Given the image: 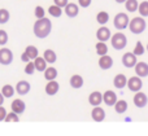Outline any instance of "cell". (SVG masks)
<instances>
[{
	"label": "cell",
	"instance_id": "obj_1",
	"mask_svg": "<svg viewBox=\"0 0 148 136\" xmlns=\"http://www.w3.org/2000/svg\"><path fill=\"white\" fill-rule=\"evenodd\" d=\"M33 31H34V35L39 39H44L51 34L52 31V23H51V20H48L47 17H43V18H38L34 23V27H33Z\"/></svg>",
	"mask_w": 148,
	"mask_h": 136
},
{
	"label": "cell",
	"instance_id": "obj_2",
	"mask_svg": "<svg viewBox=\"0 0 148 136\" xmlns=\"http://www.w3.org/2000/svg\"><path fill=\"white\" fill-rule=\"evenodd\" d=\"M147 27V23L144 21V17H134L133 20L129 22V29L133 34L135 35H139L142 34Z\"/></svg>",
	"mask_w": 148,
	"mask_h": 136
},
{
	"label": "cell",
	"instance_id": "obj_3",
	"mask_svg": "<svg viewBox=\"0 0 148 136\" xmlns=\"http://www.w3.org/2000/svg\"><path fill=\"white\" fill-rule=\"evenodd\" d=\"M110 43H112V47L117 51H121L126 47L127 44V38H126L125 34L122 33H116L114 35L110 36Z\"/></svg>",
	"mask_w": 148,
	"mask_h": 136
},
{
	"label": "cell",
	"instance_id": "obj_4",
	"mask_svg": "<svg viewBox=\"0 0 148 136\" xmlns=\"http://www.w3.org/2000/svg\"><path fill=\"white\" fill-rule=\"evenodd\" d=\"M129 16L126 13H117L113 20V23H114V27L117 30H125L129 26Z\"/></svg>",
	"mask_w": 148,
	"mask_h": 136
},
{
	"label": "cell",
	"instance_id": "obj_5",
	"mask_svg": "<svg viewBox=\"0 0 148 136\" xmlns=\"http://www.w3.org/2000/svg\"><path fill=\"white\" fill-rule=\"evenodd\" d=\"M13 62V52L9 48H0V64L7 66Z\"/></svg>",
	"mask_w": 148,
	"mask_h": 136
},
{
	"label": "cell",
	"instance_id": "obj_6",
	"mask_svg": "<svg viewBox=\"0 0 148 136\" xmlns=\"http://www.w3.org/2000/svg\"><path fill=\"white\" fill-rule=\"evenodd\" d=\"M136 54L134 53V52H126L125 54L122 56V65L125 67H127V69H130V67H134L136 65Z\"/></svg>",
	"mask_w": 148,
	"mask_h": 136
},
{
	"label": "cell",
	"instance_id": "obj_7",
	"mask_svg": "<svg viewBox=\"0 0 148 136\" xmlns=\"http://www.w3.org/2000/svg\"><path fill=\"white\" fill-rule=\"evenodd\" d=\"M127 87L130 91H133V92H138V91L142 90V87H143V82H142L140 77H131L129 78L127 80Z\"/></svg>",
	"mask_w": 148,
	"mask_h": 136
},
{
	"label": "cell",
	"instance_id": "obj_8",
	"mask_svg": "<svg viewBox=\"0 0 148 136\" xmlns=\"http://www.w3.org/2000/svg\"><path fill=\"white\" fill-rule=\"evenodd\" d=\"M117 100H118L117 95H116V92H113V91L108 90L103 93V101H104L108 106H114V104L117 103Z\"/></svg>",
	"mask_w": 148,
	"mask_h": 136
},
{
	"label": "cell",
	"instance_id": "obj_9",
	"mask_svg": "<svg viewBox=\"0 0 148 136\" xmlns=\"http://www.w3.org/2000/svg\"><path fill=\"white\" fill-rule=\"evenodd\" d=\"M147 103H148L147 95L140 92V91H138V92L135 93V96H134V105H135L136 108H144V106L147 105Z\"/></svg>",
	"mask_w": 148,
	"mask_h": 136
},
{
	"label": "cell",
	"instance_id": "obj_10",
	"mask_svg": "<svg viewBox=\"0 0 148 136\" xmlns=\"http://www.w3.org/2000/svg\"><path fill=\"white\" fill-rule=\"evenodd\" d=\"M112 34H110V30L108 27H105L104 25H101V27L97 29L96 31V38L99 41H107L108 39H110Z\"/></svg>",
	"mask_w": 148,
	"mask_h": 136
},
{
	"label": "cell",
	"instance_id": "obj_11",
	"mask_svg": "<svg viewBox=\"0 0 148 136\" xmlns=\"http://www.w3.org/2000/svg\"><path fill=\"white\" fill-rule=\"evenodd\" d=\"M10 109H12V112H14V113H17V114H22L26 109V104H25V101L21 100V99H16V100H13L12 104H10Z\"/></svg>",
	"mask_w": 148,
	"mask_h": 136
},
{
	"label": "cell",
	"instance_id": "obj_12",
	"mask_svg": "<svg viewBox=\"0 0 148 136\" xmlns=\"http://www.w3.org/2000/svg\"><path fill=\"white\" fill-rule=\"evenodd\" d=\"M30 88H31V86L29 82H26V80H20V82L16 84V92L20 96H23L30 92Z\"/></svg>",
	"mask_w": 148,
	"mask_h": 136
},
{
	"label": "cell",
	"instance_id": "obj_13",
	"mask_svg": "<svg viewBox=\"0 0 148 136\" xmlns=\"http://www.w3.org/2000/svg\"><path fill=\"white\" fill-rule=\"evenodd\" d=\"M88 103L92 106H99L103 103V93L99 91H94V92L90 93L88 96Z\"/></svg>",
	"mask_w": 148,
	"mask_h": 136
},
{
	"label": "cell",
	"instance_id": "obj_14",
	"mask_svg": "<svg viewBox=\"0 0 148 136\" xmlns=\"http://www.w3.org/2000/svg\"><path fill=\"white\" fill-rule=\"evenodd\" d=\"M135 69V74L140 78H144V77H148V64L147 62H136V65L134 66Z\"/></svg>",
	"mask_w": 148,
	"mask_h": 136
},
{
	"label": "cell",
	"instance_id": "obj_15",
	"mask_svg": "<svg viewBox=\"0 0 148 136\" xmlns=\"http://www.w3.org/2000/svg\"><path fill=\"white\" fill-rule=\"evenodd\" d=\"M99 66H100V69H103V70L110 69V67L113 66V58L110 56H108V54H103L99 58Z\"/></svg>",
	"mask_w": 148,
	"mask_h": 136
},
{
	"label": "cell",
	"instance_id": "obj_16",
	"mask_svg": "<svg viewBox=\"0 0 148 136\" xmlns=\"http://www.w3.org/2000/svg\"><path fill=\"white\" fill-rule=\"evenodd\" d=\"M91 117L95 122H103L105 119L104 109L100 108V106H94V109H92V112H91Z\"/></svg>",
	"mask_w": 148,
	"mask_h": 136
},
{
	"label": "cell",
	"instance_id": "obj_17",
	"mask_svg": "<svg viewBox=\"0 0 148 136\" xmlns=\"http://www.w3.org/2000/svg\"><path fill=\"white\" fill-rule=\"evenodd\" d=\"M65 14L68 16V17L70 18H74L78 16L79 13V7L77 4H74V3H68L66 5H65Z\"/></svg>",
	"mask_w": 148,
	"mask_h": 136
},
{
	"label": "cell",
	"instance_id": "obj_18",
	"mask_svg": "<svg viewBox=\"0 0 148 136\" xmlns=\"http://www.w3.org/2000/svg\"><path fill=\"white\" fill-rule=\"evenodd\" d=\"M60 90V84L56 82V80H48V83H47L46 86V93L48 96H55L57 92H59Z\"/></svg>",
	"mask_w": 148,
	"mask_h": 136
},
{
	"label": "cell",
	"instance_id": "obj_19",
	"mask_svg": "<svg viewBox=\"0 0 148 136\" xmlns=\"http://www.w3.org/2000/svg\"><path fill=\"white\" fill-rule=\"evenodd\" d=\"M113 84H114V87L118 88V90H121V88L126 87V86H127V78H126V75H123V74H117V75L114 77Z\"/></svg>",
	"mask_w": 148,
	"mask_h": 136
},
{
	"label": "cell",
	"instance_id": "obj_20",
	"mask_svg": "<svg viewBox=\"0 0 148 136\" xmlns=\"http://www.w3.org/2000/svg\"><path fill=\"white\" fill-rule=\"evenodd\" d=\"M43 57H44V60H46L48 64H55L56 62V60H57V54H56V52L53 51V49H46L44 51V53H43Z\"/></svg>",
	"mask_w": 148,
	"mask_h": 136
},
{
	"label": "cell",
	"instance_id": "obj_21",
	"mask_svg": "<svg viewBox=\"0 0 148 136\" xmlns=\"http://www.w3.org/2000/svg\"><path fill=\"white\" fill-rule=\"evenodd\" d=\"M47 64H48V62L44 60V57L38 56L34 60V65H35V69L38 70V71H44V70L47 69Z\"/></svg>",
	"mask_w": 148,
	"mask_h": 136
},
{
	"label": "cell",
	"instance_id": "obj_22",
	"mask_svg": "<svg viewBox=\"0 0 148 136\" xmlns=\"http://www.w3.org/2000/svg\"><path fill=\"white\" fill-rule=\"evenodd\" d=\"M70 86H72V88H75V90L82 88V86H83V78L78 74L73 75V77L70 78Z\"/></svg>",
	"mask_w": 148,
	"mask_h": 136
},
{
	"label": "cell",
	"instance_id": "obj_23",
	"mask_svg": "<svg viewBox=\"0 0 148 136\" xmlns=\"http://www.w3.org/2000/svg\"><path fill=\"white\" fill-rule=\"evenodd\" d=\"M127 108H129V105L125 100H117V103L114 104V110L118 114H123L127 110Z\"/></svg>",
	"mask_w": 148,
	"mask_h": 136
},
{
	"label": "cell",
	"instance_id": "obj_24",
	"mask_svg": "<svg viewBox=\"0 0 148 136\" xmlns=\"http://www.w3.org/2000/svg\"><path fill=\"white\" fill-rule=\"evenodd\" d=\"M44 78H46L47 80H53L57 78V70L56 67H51V66H47V69L44 70Z\"/></svg>",
	"mask_w": 148,
	"mask_h": 136
},
{
	"label": "cell",
	"instance_id": "obj_25",
	"mask_svg": "<svg viewBox=\"0 0 148 136\" xmlns=\"http://www.w3.org/2000/svg\"><path fill=\"white\" fill-rule=\"evenodd\" d=\"M14 92H16V87H13V86H10V84H5V86H3V88H1V93L5 99L12 97V96L14 95Z\"/></svg>",
	"mask_w": 148,
	"mask_h": 136
},
{
	"label": "cell",
	"instance_id": "obj_26",
	"mask_svg": "<svg viewBox=\"0 0 148 136\" xmlns=\"http://www.w3.org/2000/svg\"><path fill=\"white\" fill-rule=\"evenodd\" d=\"M125 8L127 12L133 13V12H136L139 8V3L138 0H126L125 1Z\"/></svg>",
	"mask_w": 148,
	"mask_h": 136
},
{
	"label": "cell",
	"instance_id": "obj_27",
	"mask_svg": "<svg viewBox=\"0 0 148 136\" xmlns=\"http://www.w3.org/2000/svg\"><path fill=\"white\" fill-rule=\"evenodd\" d=\"M25 53L27 54L29 57H30V60H35L36 57L39 56V51H38V48H36V47H34V46H27V47H26Z\"/></svg>",
	"mask_w": 148,
	"mask_h": 136
},
{
	"label": "cell",
	"instance_id": "obj_28",
	"mask_svg": "<svg viewBox=\"0 0 148 136\" xmlns=\"http://www.w3.org/2000/svg\"><path fill=\"white\" fill-rule=\"evenodd\" d=\"M96 21L100 25H105V23H108V21H109V14H108L107 12H104V10H101V12H99L96 14Z\"/></svg>",
	"mask_w": 148,
	"mask_h": 136
},
{
	"label": "cell",
	"instance_id": "obj_29",
	"mask_svg": "<svg viewBox=\"0 0 148 136\" xmlns=\"http://www.w3.org/2000/svg\"><path fill=\"white\" fill-rule=\"evenodd\" d=\"M48 13L49 16H52V17H60V16L62 14V8L59 7V5H51V7L48 8Z\"/></svg>",
	"mask_w": 148,
	"mask_h": 136
},
{
	"label": "cell",
	"instance_id": "obj_30",
	"mask_svg": "<svg viewBox=\"0 0 148 136\" xmlns=\"http://www.w3.org/2000/svg\"><path fill=\"white\" fill-rule=\"evenodd\" d=\"M95 47H96V53L99 54V56L108 54V46L105 44V41H99Z\"/></svg>",
	"mask_w": 148,
	"mask_h": 136
},
{
	"label": "cell",
	"instance_id": "obj_31",
	"mask_svg": "<svg viewBox=\"0 0 148 136\" xmlns=\"http://www.w3.org/2000/svg\"><path fill=\"white\" fill-rule=\"evenodd\" d=\"M9 18H10V13H9V10H7V9H0V25H4V23H7L8 21H9Z\"/></svg>",
	"mask_w": 148,
	"mask_h": 136
},
{
	"label": "cell",
	"instance_id": "obj_32",
	"mask_svg": "<svg viewBox=\"0 0 148 136\" xmlns=\"http://www.w3.org/2000/svg\"><path fill=\"white\" fill-rule=\"evenodd\" d=\"M138 9L142 17H148V1H142Z\"/></svg>",
	"mask_w": 148,
	"mask_h": 136
},
{
	"label": "cell",
	"instance_id": "obj_33",
	"mask_svg": "<svg viewBox=\"0 0 148 136\" xmlns=\"http://www.w3.org/2000/svg\"><path fill=\"white\" fill-rule=\"evenodd\" d=\"M20 114L14 113V112H10V113H7V117H5L4 121L5 122H18L20 121Z\"/></svg>",
	"mask_w": 148,
	"mask_h": 136
},
{
	"label": "cell",
	"instance_id": "obj_34",
	"mask_svg": "<svg viewBox=\"0 0 148 136\" xmlns=\"http://www.w3.org/2000/svg\"><path fill=\"white\" fill-rule=\"evenodd\" d=\"M35 65H34V61H29L26 62V66H25V73L27 75H31L34 74V71H35Z\"/></svg>",
	"mask_w": 148,
	"mask_h": 136
},
{
	"label": "cell",
	"instance_id": "obj_35",
	"mask_svg": "<svg viewBox=\"0 0 148 136\" xmlns=\"http://www.w3.org/2000/svg\"><path fill=\"white\" fill-rule=\"evenodd\" d=\"M34 16H35L36 18H43L44 16H46V10H44V8L40 7V5L35 7V9H34Z\"/></svg>",
	"mask_w": 148,
	"mask_h": 136
},
{
	"label": "cell",
	"instance_id": "obj_36",
	"mask_svg": "<svg viewBox=\"0 0 148 136\" xmlns=\"http://www.w3.org/2000/svg\"><path fill=\"white\" fill-rule=\"evenodd\" d=\"M144 47H143V44L140 43V41H136V44H135V48H134V53L136 54V56H142V54L144 53Z\"/></svg>",
	"mask_w": 148,
	"mask_h": 136
},
{
	"label": "cell",
	"instance_id": "obj_37",
	"mask_svg": "<svg viewBox=\"0 0 148 136\" xmlns=\"http://www.w3.org/2000/svg\"><path fill=\"white\" fill-rule=\"evenodd\" d=\"M8 43V33L5 30H0V46H5Z\"/></svg>",
	"mask_w": 148,
	"mask_h": 136
},
{
	"label": "cell",
	"instance_id": "obj_38",
	"mask_svg": "<svg viewBox=\"0 0 148 136\" xmlns=\"http://www.w3.org/2000/svg\"><path fill=\"white\" fill-rule=\"evenodd\" d=\"M91 1L92 0H78V4L81 5L82 8H87L91 5Z\"/></svg>",
	"mask_w": 148,
	"mask_h": 136
},
{
	"label": "cell",
	"instance_id": "obj_39",
	"mask_svg": "<svg viewBox=\"0 0 148 136\" xmlns=\"http://www.w3.org/2000/svg\"><path fill=\"white\" fill-rule=\"evenodd\" d=\"M5 117H7V110H5V108H3V105H1L0 106V122L4 121Z\"/></svg>",
	"mask_w": 148,
	"mask_h": 136
},
{
	"label": "cell",
	"instance_id": "obj_40",
	"mask_svg": "<svg viewBox=\"0 0 148 136\" xmlns=\"http://www.w3.org/2000/svg\"><path fill=\"white\" fill-rule=\"evenodd\" d=\"M53 3L56 5H59V7H61V8H65V5L68 4V0H53Z\"/></svg>",
	"mask_w": 148,
	"mask_h": 136
},
{
	"label": "cell",
	"instance_id": "obj_41",
	"mask_svg": "<svg viewBox=\"0 0 148 136\" xmlns=\"http://www.w3.org/2000/svg\"><path fill=\"white\" fill-rule=\"evenodd\" d=\"M21 61H23V62H29V61H31V60H30V57H29L27 54H26L25 52H23V53L21 54Z\"/></svg>",
	"mask_w": 148,
	"mask_h": 136
},
{
	"label": "cell",
	"instance_id": "obj_42",
	"mask_svg": "<svg viewBox=\"0 0 148 136\" xmlns=\"http://www.w3.org/2000/svg\"><path fill=\"white\" fill-rule=\"evenodd\" d=\"M4 100H5V97H4V96H3V93L0 92V106H1L3 104H4Z\"/></svg>",
	"mask_w": 148,
	"mask_h": 136
},
{
	"label": "cell",
	"instance_id": "obj_43",
	"mask_svg": "<svg viewBox=\"0 0 148 136\" xmlns=\"http://www.w3.org/2000/svg\"><path fill=\"white\" fill-rule=\"evenodd\" d=\"M116 3H118V4H122V3H125L126 0H114Z\"/></svg>",
	"mask_w": 148,
	"mask_h": 136
},
{
	"label": "cell",
	"instance_id": "obj_44",
	"mask_svg": "<svg viewBox=\"0 0 148 136\" xmlns=\"http://www.w3.org/2000/svg\"><path fill=\"white\" fill-rule=\"evenodd\" d=\"M147 51H148V44H147Z\"/></svg>",
	"mask_w": 148,
	"mask_h": 136
}]
</instances>
